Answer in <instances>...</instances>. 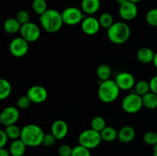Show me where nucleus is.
I'll use <instances>...</instances> for the list:
<instances>
[{
	"instance_id": "19",
	"label": "nucleus",
	"mask_w": 157,
	"mask_h": 156,
	"mask_svg": "<svg viewBox=\"0 0 157 156\" xmlns=\"http://www.w3.org/2000/svg\"><path fill=\"white\" fill-rule=\"evenodd\" d=\"M26 145L20 139L12 141L9 146L11 156H23L26 151Z\"/></svg>"
},
{
	"instance_id": "20",
	"label": "nucleus",
	"mask_w": 157,
	"mask_h": 156,
	"mask_svg": "<svg viewBox=\"0 0 157 156\" xmlns=\"http://www.w3.org/2000/svg\"><path fill=\"white\" fill-rule=\"evenodd\" d=\"M21 24L15 18H9L6 19L3 23V29L8 34H16L20 32Z\"/></svg>"
},
{
	"instance_id": "21",
	"label": "nucleus",
	"mask_w": 157,
	"mask_h": 156,
	"mask_svg": "<svg viewBox=\"0 0 157 156\" xmlns=\"http://www.w3.org/2000/svg\"><path fill=\"white\" fill-rule=\"evenodd\" d=\"M143 105L148 110H155L157 108V94L150 91L142 96Z\"/></svg>"
},
{
	"instance_id": "4",
	"label": "nucleus",
	"mask_w": 157,
	"mask_h": 156,
	"mask_svg": "<svg viewBox=\"0 0 157 156\" xmlns=\"http://www.w3.org/2000/svg\"><path fill=\"white\" fill-rule=\"evenodd\" d=\"M120 88L115 80H107L102 81L98 90V97L104 103H111L118 98L120 94Z\"/></svg>"
},
{
	"instance_id": "38",
	"label": "nucleus",
	"mask_w": 157,
	"mask_h": 156,
	"mask_svg": "<svg viewBox=\"0 0 157 156\" xmlns=\"http://www.w3.org/2000/svg\"><path fill=\"white\" fill-rule=\"evenodd\" d=\"M150 91L157 94V75L153 76L150 80Z\"/></svg>"
},
{
	"instance_id": "27",
	"label": "nucleus",
	"mask_w": 157,
	"mask_h": 156,
	"mask_svg": "<svg viewBox=\"0 0 157 156\" xmlns=\"http://www.w3.org/2000/svg\"><path fill=\"white\" fill-rule=\"evenodd\" d=\"M98 21L101 24V27L104 28L107 30L114 23L113 15L108 12H104V13L101 14L98 18Z\"/></svg>"
},
{
	"instance_id": "6",
	"label": "nucleus",
	"mask_w": 157,
	"mask_h": 156,
	"mask_svg": "<svg viewBox=\"0 0 157 156\" xmlns=\"http://www.w3.org/2000/svg\"><path fill=\"white\" fill-rule=\"evenodd\" d=\"M63 22L67 25L73 26L81 23L85 18L84 13L82 10L77 7H67L61 12Z\"/></svg>"
},
{
	"instance_id": "15",
	"label": "nucleus",
	"mask_w": 157,
	"mask_h": 156,
	"mask_svg": "<svg viewBox=\"0 0 157 156\" xmlns=\"http://www.w3.org/2000/svg\"><path fill=\"white\" fill-rule=\"evenodd\" d=\"M51 133H52L57 140H61L65 138L68 133V125L67 122L62 119L55 121L52 125Z\"/></svg>"
},
{
	"instance_id": "8",
	"label": "nucleus",
	"mask_w": 157,
	"mask_h": 156,
	"mask_svg": "<svg viewBox=\"0 0 157 156\" xmlns=\"http://www.w3.org/2000/svg\"><path fill=\"white\" fill-rule=\"evenodd\" d=\"M19 32L21 38L26 40L29 43L35 42L41 36L40 28L35 23L31 21L22 24Z\"/></svg>"
},
{
	"instance_id": "17",
	"label": "nucleus",
	"mask_w": 157,
	"mask_h": 156,
	"mask_svg": "<svg viewBox=\"0 0 157 156\" xmlns=\"http://www.w3.org/2000/svg\"><path fill=\"white\" fill-rule=\"evenodd\" d=\"M135 136H136V132H135L134 128L129 125L122 127L118 131L117 139L120 142H123V143L131 142L134 139Z\"/></svg>"
},
{
	"instance_id": "12",
	"label": "nucleus",
	"mask_w": 157,
	"mask_h": 156,
	"mask_svg": "<svg viewBox=\"0 0 157 156\" xmlns=\"http://www.w3.org/2000/svg\"><path fill=\"white\" fill-rule=\"evenodd\" d=\"M138 14V8L136 3L127 1L120 6L119 15L124 21H132L136 17Z\"/></svg>"
},
{
	"instance_id": "35",
	"label": "nucleus",
	"mask_w": 157,
	"mask_h": 156,
	"mask_svg": "<svg viewBox=\"0 0 157 156\" xmlns=\"http://www.w3.org/2000/svg\"><path fill=\"white\" fill-rule=\"evenodd\" d=\"M56 138L52 135V133H48V134H44V139H43L42 145L45 147H51L56 142Z\"/></svg>"
},
{
	"instance_id": "32",
	"label": "nucleus",
	"mask_w": 157,
	"mask_h": 156,
	"mask_svg": "<svg viewBox=\"0 0 157 156\" xmlns=\"http://www.w3.org/2000/svg\"><path fill=\"white\" fill-rule=\"evenodd\" d=\"M144 141L147 145L154 146L157 143L156 132L149 131L147 132H146L144 136Z\"/></svg>"
},
{
	"instance_id": "23",
	"label": "nucleus",
	"mask_w": 157,
	"mask_h": 156,
	"mask_svg": "<svg viewBox=\"0 0 157 156\" xmlns=\"http://www.w3.org/2000/svg\"><path fill=\"white\" fill-rule=\"evenodd\" d=\"M12 92V85L8 80L0 78V100L6 99Z\"/></svg>"
},
{
	"instance_id": "18",
	"label": "nucleus",
	"mask_w": 157,
	"mask_h": 156,
	"mask_svg": "<svg viewBox=\"0 0 157 156\" xmlns=\"http://www.w3.org/2000/svg\"><path fill=\"white\" fill-rule=\"evenodd\" d=\"M155 53L153 50L150 47H141L139 49L136 54V58L140 62L143 64H150L153 62V58H154Z\"/></svg>"
},
{
	"instance_id": "3",
	"label": "nucleus",
	"mask_w": 157,
	"mask_h": 156,
	"mask_svg": "<svg viewBox=\"0 0 157 156\" xmlns=\"http://www.w3.org/2000/svg\"><path fill=\"white\" fill-rule=\"evenodd\" d=\"M130 28L123 21L114 22L107 30V35L110 42L115 44H122L130 38Z\"/></svg>"
},
{
	"instance_id": "36",
	"label": "nucleus",
	"mask_w": 157,
	"mask_h": 156,
	"mask_svg": "<svg viewBox=\"0 0 157 156\" xmlns=\"http://www.w3.org/2000/svg\"><path fill=\"white\" fill-rule=\"evenodd\" d=\"M73 148L68 145H62L58 148V153L59 156H71Z\"/></svg>"
},
{
	"instance_id": "44",
	"label": "nucleus",
	"mask_w": 157,
	"mask_h": 156,
	"mask_svg": "<svg viewBox=\"0 0 157 156\" xmlns=\"http://www.w3.org/2000/svg\"><path fill=\"white\" fill-rule=\"evenodd\" d=\"M156 133H157V128H156Z\"/></svg>"
},
{
	"instance_id": "10",
	"label": "nucleus",
	"mask_w": 157,
	"mask_h": 156,
	"mask_svg": "<svg viewBox=\"0 0 157 156\" xmlns=\"http://www.w3.org/2000/svg\"><path fill=\"white\" fill-rule=\"evenodd\" d=\"M19 116L20 113L18 107L9 106L3 109L0 113V123L5 127L13 125L18 120Z\"/></svg>"
},
{
	"instance_id": "40",
	"label": "nucleus",
	"mask_w": 157,
	"mask_h": 156,
	"mask_svg": "<svg viewBox=\"0 0 157 156\" xmlns=\"http://www.w3.org/2000/svg\"><path fill=\"white\" fill-rule=\"evenodd\" d=\"M153 64H154L155 67H156V68L157 69V52H156V53H155L154 58H153Z\"/></svg>"
},
{
	"instance_id": "34",
	"label": "nucleus",
	"mask_w": 157,
	"mask_h": 156,
	"mask_svg": "<svg viewBox=\"0 0 157 156\" xmlns=\"http://www.w3.org/2000/svg\"><path fill=\"white\" fill-rule=\"evenodd\" d=\"M15 18L22 25V24H25L30 21V15L27 11L20 10L17 12Z\"/></svg>"
},
{
	"instance_id": "30",
	"label": "nucleus",
	"mask_w": 157,
	"mask_h": 156,
	"mask_svg": "<svg viewBox=\"0 0 157 156\" xmlns=\"http://www.w3.org/2000/svg\"><path fill=\"white\" fill-rule=\"evenodd\" d=\"M146 20L150 25L157 27V9H152L147 12Z\"/></svg>"
},
{
	"instance_id": "37",
	"label": "nucleus",
	"mask_w": 157,
	"mask_h": 156,
	"mask_svg": "<svg viewBox=\"0 0 157 156\" xmlns=\"http://www.w3.org/2000/svg\"><path fill=\"white\" fill-rule=\"evenodd\" d=\"M8 139L9 138H8L5 130L0 129V148H4L5 145L7 143Z\"/></svg>"
},
{
	"instance_id": "22",
	"label": "nucleus",
	"mask_w": 157,
	"mask_h": 156,
	"mask_svg": "<svg viewBox=\"0 0 157 156\" xmlns=\"http://www.w3.org/2000/svg\"><path fill=\"white\" fill-rule=\"evenodd\" d=\"M100 133L102 140L105 142H111L117 139L118 132L112 126H106Z\"/></svg>"
},
{
	"instance_id": "39",
	"label": "nucleus",
	"mask_w": 157,
	"mask_h": 156,
	"mask_svg": "<svg viewBox=\"0 0 157 156\" xmlns=\"http://www.w3.org/2000/svg\"><path fill=\"white\" fill-rule=\"evenodd\" d=\"M0 156H11L9 150H7L6 148H0Z\"/></svg>"
},
{
	"instance_id": "43",
	"label": "nucleus",
	"mask_w": 157,
	"mask_h": 156,
	"mask_svg": "<svg viewBox=\"0 0 157 156\" xmlns=\"http://www.w3.org/2000/svg\"><path fill=\"white\" fill-rule=\"evenodd\" d=\"M128 1L133 2H134V3H138V2H140L142 1V0H128Z\"/></svg>"
},
{
	"instance_id": "31",
	"label": "nucleus",
	"mask_w": 157,
	"mask_h": 156,
	"mask_svg": "<svg viewBox=\"0 0 157 156\" xmlns=\"http://www.w3.org/2000/svg\"><path fill=\"white\" fill-rule=\"evenodd\" d=\"M71 156H91V154L90 149L81 145H78L74 147L72 149Z\"/></svg>"
},
{
	"instance_id": "14",
	"label": "nucleus",
	"mask_w": 157,
	"mask_h": 156,
	"mask_svg": "<svg viewBox=\"0 0 157 156\" xmlns=\"http://www.w3.org/2000/svg\"><path fill=\"white\" fill-rule=\"evenodd\" d=\"M101 24L98 18L93 16H86L81 21V29L87 35H94L99 32Z\"/></svg>"
},
{
	"instance_id": "16",
	"label": "nucleus",
	"mask_w": 157,
	"mask_h": 156,
	"mask_svg": "<svg viewBox=\"0 0 157 156\" xmlns=\"http://www.w3.org/2000/svg\"><path fill=\"white\" fill-rule=\"evenodd\" d=\"M81 8L82 12L86 15H94L101 8V0H82Z\"/></svg>"
},
{
	"instance_id": "5",
	"label": "nucleus",
	"mask_w": 157,
	"mask_h": 156,
	"mask_svg": "<svg viewBox=\"0 0 157 156\" xmlns=\"http://www.w3.org/2000/svg\"><path fill=\"white\" fill-rule=\"evenodd\" d=\"M101 141L102 139H101V133L92 129L91 128L83 131L78 136L79 145L90 150L99 146Z\"/></svg>"
},
{
	"instance_id": "2",
	"label": "nucleus",
	"mask_w": 157,
	"mask_h": 156,
	"mask_svg": "<svg viewBox=\"0 0 157 156\" xmlns=\"http://www.w3.org/2000/svg\"><path fill=\"white\" fill-rule=\"evenodd\" d=\"M39 20L42 28L48 33L58 32L64 24L61 12L53 9H48L40 15Z\"/></svg>"
},
{
	"instance_id": "29",
	"label": "nucleus",
	"mask_w": 157,
	"mask_h": 156,
	"mask_svg": "<svg viewBox=\"0 0 157 156\" xmlns=\"http://www.w3.org/2000/svg\"><path fill=\"white\" fill-rule=\"evenodd\" d=\"M90 126H91L92 129L101 132L107 125H106V121L102 116H95L93 119H92L91 122H90Z\"/></svg>"
},
{
	"instance_id": "13",
	"label": "nucleus",
	"mask_w": 157,
	"mask_h": 156,
	"mask_svg": "<svg viewBox=\"0 0 157 156\" xmlns=\"http://www.w3.org/2000/svg\"><path fill=\"white\" fill-rule=\"evenodd\" d=\"M114 80L117 84L120 90H131L136 84L134 76L132 73L126 71L121 72L120 73H118Z\"/></svg>"
},
{
	"instance_id": "42",
	"label": "nucleus",
	"mask_w": 157,
	"mask_h": 156,
	"mask_svg": "<svg viewBox=\"0 0 157 156\" xmlns=\"http://www.w3.org/2000/svg\"><path fill=\"white\" fill-rule=\"evenodd\" d=\"M127 1H128V0H117V3L120 5V6L123 5L124 3L127 2Z\"/></svg>"
},
{
	"instance_id": "25",
	"label": "nucleus",
	"mask_w": 157,
	"mask_h": 156,
	"mask_svg": "<svg viewBox=\"0 0 157 156\" xmlns=\"http://www.w3.org/2000/svg\"><path fill=\"white\" fill-rule=\"evenodd\" d=\"M5 132H6V135H7L9 139H12V140H15V139H20L21 128H20L19 127H18V125H15V124H13V125L6 126Z\"/></svg>"
},
{
	"instance_id": "28",
	"label": "nucleus",
	"mask_w": 157,
	"mask_h": 156,
	"mask_svg": "<svg viewBox=\"0 0 157 156\" xmlns=\"http://www.w3.org/2000/svg\"><path fill=\"white\" fill-rule=\"evenodd\" d=\"M32 7L34 12L39 15H42L48 10L47 2L45 0H33Z\"/></svg>"
},
{
	"instance_id": "11",
	"label": "nucleus",
	"mask_w": 157,
	"mask_h": 156,
	"mask_svg": "<svg viewBox=\"0 0 157 156\" xmlns=\"http://www.w3.org/2000/svg\"><path fill=\"white\" fill-rule=\"evenodd\" d=\"M27 95L32 102L40 104L44 102L48 96V93L44 87L41 85L32 86L28 90Z\"/></svg>"
},
{
	"instance_id": "24",
	"label": "nucleus",
	"mask_w": 157,
	"mask_h": 156,
	"mask_svg": "<svg viewBox=\"0 0 157 156\" xmlns=\"http://www.w3.org/2000/svg\"><path fill=\"white\" fill-rule=\"evenodd\" d=\"M97 75L101 81H105L110 79L111 76V68L106 64H101L97 68Z\"/></svg>"
},
{
	"instance_id": "41",
	"label": "nucleus",
	"mask_w": 157,
	"mask_h": 156,
	"mask_svg": "<svg viewBox=\"0 0 157 156\" xmlns=\"http://www.w3.org/2000/svg\"><path fill=\"white\" fill-rule=\"evenodd\" d=\"M153 156H157V143L154 145V146H153Z\"/></svg>"
},
{
	"instance_id": "26",
	"label": "nucleus",
	"mask_w": 157,
	"mask_h": 156,
	"mask_svg": "<svg viewBox=\"0 0 157 156\" xmlns=\"http://www.w3.org/2000/svg\"><path fill=\"white\" fill-rule=\"evenodd\" d=\"M135 93L139 96H143L150 91V83L146 80H140L136 83L134 86Z\"/></svg>"
},
{
	"instance_id": "1",
	"label": "nucleus",
	"mask_w": 157,
	"mask_h": 156,
	"mask_svg": "<svg viewBox=\"0 0 157 156\" xmlns=\"http://www.w3.org/2000/svg\"><path fill=\"white\" fill-rule=\"evenodd\" d=\"M44 132L35 124H28L21 128L20 139L29 147H37L42 144Z\"/></svg>"
},
{
	"instance_id": "33",
	"label": "nucleus",
	"mask_w": 157,
	"mask_h": 156,
	"mask_svg": "<svg viewBox=\"0 0 157 156\" xmlns=\"http://www.w3.org/2000/svg\"><path fill=\"white\" fill-rule=\"evenodd\" d=\"M32 101L29 98L27 95L21 96L17 100V107L20 110H26L30 106Z\"/></svg>"
},
{
	"instance_id": "7",
	"label": "nucleus",
	"mask_w": 157,
	"mask_h": 156,
	"mask_svg": "<svg viewBox=\"0 0 157 156\" xmlns=\"http://www.w3.org/2000/svg\"><path fill=\"white\" fill-rule=\"evenodd\" d=\"M143 106L142 96L136 93H129L123 99L122 108L127 113L133 114L138 113Z\"/></svg>"
},
{
	"instance_id": "9",
	"label": "nucleus",
	"mask_w": 157,
	"mask_h": 156,
	"mask_svg": "<svg viewBox=\"0 0 157 156\" xmlns=\"http://www.w3.org/2000/svg\"><path fill=\"white\" fill-rule=\"evenodd\" d=\"M9 51L15 58H22L29 51V42L21 36L13 38L9 44Z\"/></svg>"
}]
</instances>
